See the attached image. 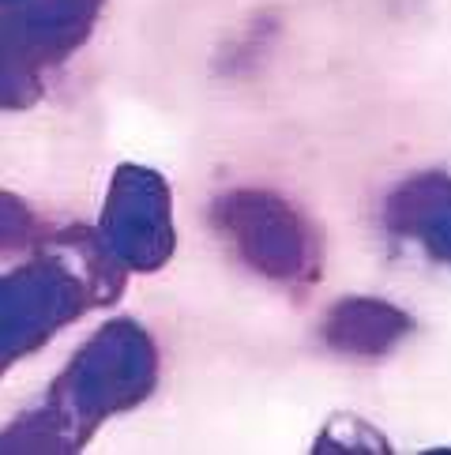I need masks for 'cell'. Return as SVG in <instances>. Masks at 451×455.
I'll list each match as a JSON object with an SVG mask.
<instances>
[{
    "mask_svg": "<svg viewBox=\"0 0 451 455\" xmlns=\"http://www.w3.org/2000/svg\"><path fill=\"white\" fill-rule=\"evenodd\" d=\"M162 380V354L136 316H113L83 339L45 395L0 429V455H75L106 421L143 406Z\"/></svg>",
    "mask_w": 451,
    "mask_h": 455,
    "instance_id": "obj_1",
    "label": "cell"
},
{
    "mask_svg": "<svg viewBox=\"0 0 451 455\" xmlns=\"http://www.w3.org/2000/svg\"><path fill=\"white\" fill-rule=\"evenodd\" d=\"M128 271L106 252L94 226L42 237L27 264L0 271V377L124 294Z\"/></svg>",
    "mask_w": 451,
    "mask_h": 455,
    "instance_id": "obj_2",
    "label": "cell"
},
{
    "mask_svg": "<svg viewBox=\"0 0 451 455\" xmlns=\"http://www.w3.org/2000/svg\"><path fill=\"white\" fill-rule=\"evenodd\" d=\"M211 226L256 275L282 286H309L320 279L324 249L320 230L282 192L241 185L215 196Z\"/></svg>",
    "mask_w": 451,
    "mask_h": 455,
    "instance_id": "obj_3",
    "label": "cell"
},
{
    "mask_svg": "<svg viewBox=\"0 0 451 455\" xmlns=\"http://www.w3.org/2000/svg\"><path fill=\"white\" fill-rule=\"evenodd\" d=\"M94 234L128 275L162 271L177 252L170 181L154 166L121 162L109 177Z\"/></svg>",
    "mask_w": 451,
    "mask_h": 455,
    "instance_id": "obj_4",
    "label": "cell"
},
{
    "mask_svg": "<svg viewBox=\"0 0 451 455\" xmlns=\"http://www.w3.org/2000/svg\"><path fill=\"white\" fill-rule=\"evenodd\" d=\"M102 12L106 0H0V27L50 72L83 50Z\"/></svg>",
    "mask_w": 451,
    "mask_h": 455,
    "instance_id": "obj_5",
    "label": "cell"
},
{
    "mask_svg": "<svg viewBox=\"0 0 451 455\" xmlns=\"http://www.w3.org/2000/svg\"><path fill=\"white\" fill-rule=\"evenodd\" d=\"M384 230L399 241H410L429 259L451 267V173L422 170L410 173L384 196Z\"/></svg>",
    "mask_w": 451,
    "mask_h": 455,
    "instance_id": "obj_6",
    "label": "cell"
},
{
    "mask_svg": "<svg viewBox=\"0 0 451 455\" xmlns=\"http://www.w3.org/2000/svg\"><path fill=\"white\" fill-rule=\"evenodd\" d=\"M410 331H414V316L407 308L373 294L338 298L320 320L324 347L338 357H358V362L388 357L392 350H399V343H407Z\"/></svg>",
    "mask_w": 451,
    "mask_h": 455,
    "instance_id": "obj_7",
    "label": "cell"
},
{
    "mask_svg": "<svg viewBox=\"0 0 451 455\" xmlns=\"http://www.w3.org/2000/svg\"><path fill=\"white\" fill-rule=\"evenodd\" d=\"M45 94V68L0 27V113H23Z\"/></svg>",
    "mask_w": 451,
    "mask_h": 455,
    "instance_id": "obj_8",
    "label": "cell"
},
{
    "mask_svg": "<svg viewBox=\"0 0 451 455\" xmlns=\"http://www.w3.org/2000/svg\"><path fill=\"white\" fill-rule=\"evenodd\" d=\"M313 451L316 455H331V451H353V455L365 451V455H373V451H392V444H388V436H380L365 418L335 414L328 426L320 429Z\"/></svg>",
    "mask_w": 451,
    "mask_h": 455,
    "instance_id": "obj_9",
    "label": "cell"
},
{
    "mask_svg": "<svg viewBox=\"0 0 451 455\" xmlns=\"http://www.w3.org/2000/svg\"><path fill=\"white\" fill-rule=\"evenodd\" d=\"M42 237H45V230H42L38 211L30 207L23 196L0 188V256L35 249Z\"/></svg>",
    "mask_w": 451,
    "mask_h": 455,
    "instance_id": "obj_10",
    "label": "cell"
}]
</instances>
